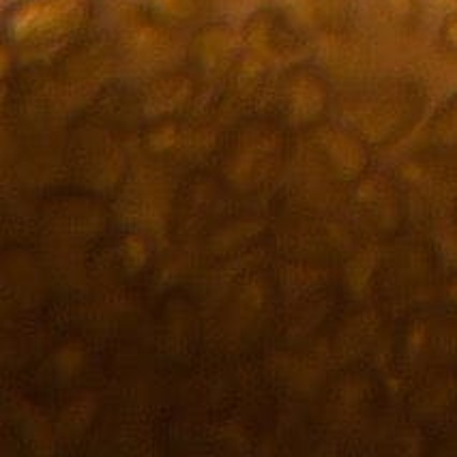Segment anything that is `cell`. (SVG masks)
<instances>
[{
  "label": "cell",
  "instance_id": "1",
  "mask_svg": "<svg viewBox=\"0 0 457 457\" xmlns=\"http://www.w3.org/2000/svg\"><path fill=\"white\" fill-rule=\"evenodd\" d=\"M87 15L84 0H30L15 4L9 13V35L15 41H33L41 37L71 30Z\"/></svg>",
  "mask_w": 457,
  "mask_h": 457
},
{
  "label": "cell",
  "instance_id": "2",
  "mask_svg": "<svg viewBox=\"0 0 457 457\" xmlns=\"http://www.w3.org/2000/svg\"><path fill=\"white\" fill-rule=\"evenodd\" d=\"M313 3H316V13L322 20V24L339 29L350 20L357 0H313Z\"/></svg>",
  "mask_w": 457,
  "mask_h": 457
},
{
  "label": "cell",
  "instance_id": "3",
  "mask_svg": "<svg viewBox=\"0 0 457 457\" xmlns=\"http://www.w3.org/2000/svg\"><path fill=\"white\" fill-rule=\"evenodd\" d=\"M168 3H172L174 4V7H180V4H191V3H194V0H168Z\"/></svg>",
  "mask_w": 457,
  "mask_h": 457
}]
</instances>
